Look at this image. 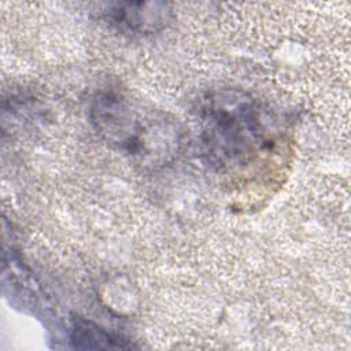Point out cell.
Listing matches in <instances>:
<instances>
[{
  "mask_svg": "<svg viewBox=\"0 0 351 351\" xmlns=\"http://www.w3.org/2000/svg\"><path fill=\"white\" fill-rule=\"evenodd\" d=\"M202 123L206 154L219 169L248 165L270 143L263 107L239 90L211 95L202 108Z\"/></svg>",
  "mask_w": 351,
  "mask_h": 351,
  "instance_id": "6da1fadb",
  "label": "cell"
},
{
  "mask_svg": "<svg viewBox=\"0 0 351 351\" xmlns=\"http://www.w3.org/2000/svg\"><path fill=\"white\" fill-rule=\"evenodd\" d=\"M90 119L97 133L122 151L147 159L170 154L171 145L165 144V119L152 118L134 106L126 96L104 90L95 96Z\"/></svg>",
  "mask_w": 351,
  "mask_h": 351,
  "instance_id": "7a4b0ae2",
  "label": "cell"
},
{
  "mask_svg": "<svg viewBox=\"0 0 351 351\" xmlns=\"http://www.w3.org/2000/svg\"><path fill=\"white\" fill-rule=\"evenodd\" d=\"M169 4L158 1L118 3L108 11L111 23L122 30L148 34L162 30L170 21Z\"/></svg>",
  "mask_w": 351,
  "mask_h": 351,
  "instance_id": "3957f363",
  "label": "cell"
},
{
  "mask_svg": "<svg viewBox=\"0 0 351 351\" xmlns=\"http://www.w3.org/2000/svg\"><path fill=\"white\" fill-rule=\"evenodd\" d=\"M71 341L75 348H89V350H110V348H129L125 340L115 337L114 335L106 332L100 326L92 324L90 321L77 318L71 326Z\"/></svg>",
  "mask_w": 351,
  "mask_h": 351,
  "instance_id": "277c9868",
  "label": "cell"
}]
</instances>
